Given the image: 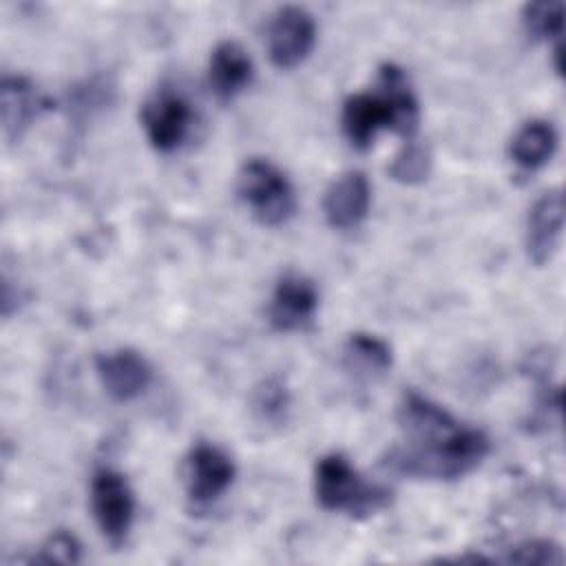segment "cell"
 <instances>
[{
	"instance_id": "6da1fadb",
	"label": "cell",
	"mask_w": 566,
	"mask_h": 566,
	"mask_svg": "<svg viewBox=\"0 0 566 566\" xmlns=\"http://www.w3.org/2000/svg\"><path fill=\"white\" fill-rule=\"evenodd\" d=\"M489 453V438L480 429L458 424L444 438L418 447L394 449L387 467L429 480H458L471 473Z\"/></svg>"
},
{
	"instance_id": "7a4b0ae2",
	"label": "cell",
	"mask_w": 566,
	"mask_h": 566,
	"mask_svg": "<svg viewBox=\"0 0 566 566\" xmlns=\"http://www.w3.org/2000/svg\"><path fill=\"white\" fill-rule=\"evenodd\" d=\"M316 500L325 511H343L352 517H367L389 504V491L365 482L340 453L323 455L314 471Z\"/></svg>"
},
{
	"instance_id": "3957f363",
	"label": "cell",
	"mask_w": 566,
	"mask_h": 566,
	"mask_svg": "<svg viewBox=\"0 0 566 566\" xmlns=\"http://www.w3.org/2000/svg\"><path fill=\"white\" fill-rule=\"evenodd\" d=\"M237 188L263 226H281L296 210V195L290 179L268 159H248L239 170Z\"/></svg>"
},
{
	"instance_id": "277c9868",
	"label": "cell",
	"mask_w": 566,
	"mask_h": 566,
	"mask_svg": "<svg viewBox=\"0 0 566 566\" xmlns=\"http://www.w3.org/2000/svg\"><path fill=\"white\" fill-rule=\"evenodd\" d=\"M93 517L111 546H122L135 517V495L119 471L97 469L91 480Z\"/></svg>"
},
{
	"instance_id": "5b68a950",
	"label": "cell",
	"mask_w": 566,
	"mask_h": 566,
	"mask_svg": "<svg viewBox=\"0 0 566 566\" xmlns=\"http://www.w3.org/2000/svg\"><path fill=\"white\" fill-rule=\"evenodd\" d=\"M316 42L314 18L303 7H281L268 24V53L274 66L294 69Z\"/></svg>"
},
{
	"instance_id": "8992f818",
	"label": "cell",
	"mask_w": 566,
	"mask_h": 566,
	"mask_svg": "<svg viewBox=\"0 0 566 566\" xmlns=\"http://www.w3.org/2000/svg\"><path fill=\"white\" fill-rule=\"evenodd\" d=\"M190 104L175 91H159L142 108V124L150 146L159 153H170L181 146L190 130Z\"/></svg>"
},
{
	"instance_id": "52a82bcc",
	"label": "cell",
	"mask_w": 566,
	"mask_h": 566,
	"mask_svg": "<svg viewBox=\"0 0 566 566\" xmlns=\"http://www.w3.org/2000/svg\"><path fill=\"white\" fill-rule=\"evenodd\" d=\"M95 371L104 391L117 402H128L142 396L153 378L148 360L135 349L99 354L95 358Z\"/></svg>"
},
{
	"instance_id": "ba28073f",
	"label": "cell",
	"mask_w": 566,
	"mask_h": 566,
	"mask_svg": "<svg viewBox=\"0 0 566 566\" xmlns=\"http://www.w3.org/2000/svg\"><path fill=\"white\" fill-rule=\"evenodd\" d=\"M234 480L232 460L214 444H197L186 460V491L188 497L208 504L226 493Z\"/></svg>"
},
{
	"instance_id": "9c48e42d",
	"label": "cell",
	"mask_w": 566,
	"mask_h": 566,
	"mask_svg": "<svg viewBox=\"0 0 566 566\" xmlns=\"http://www.w3.org/2000/svg\"><path fill=\"white\" fill-rule=\"evenodd\" d=\"M564 228V195L559 188L546 190L531 208L526 221V252L535 265L551 261Z\"/></svg>"
},
{
	"instance_id": "30bf717a",
	"label": "cell",
	"mask_w": 566,
	"mask_h": 566,
	"mask_svg": "<svg viewBox=\"0 0 566 566\" xmlns=\"http://www.w3.org/2000/svg\"><path fill=\"white\" fill-rule=\"evenodd\" d=\"M398 424L405 433V442L418 447L444 438L458 427V420L418 391H407L398 405Z\"/></svg>"
},
{
	"instance_id": "8fae6325",
	"label": "cell",
	"mask_w": 566,
	"mask_h": 566,
	"mask_svg": "<svg viewBox=\"0 0 566 566\" xmlns=\"http://www.w3.org/2000/svg\"><path fill=\"white\" fill-rule=\"evenodd\" d=\"M316 307L318 292L314 283L301 274H285L274 287L270 321L281 332H294L312 321Z\"/></svg>"
},
{
	"instance_id": "7c38bea8",
	"label": "cell",
	"mask_w": 566,
	"mask_h": 566,
	"mask_svg": "<svg viewBox=\"0 0 566 566\" xmlns=\"http://www.w3.org/2000/svg\"><path fill=\"white\" fill-rule=\"evenodd\" d=\"M369 181L360 170H349L332 181L323 199V212L332 228H356L369 210Z\"/></svg>"
},
{
	"instance_id": "4fadbf2b",
	"label": "cell",
	"mask_w": 566,
	"mask_h": 566,
	"mask_svg": "<svg viewBox=\"0 0 566 566\" xmlns=\"http://www.w3.org/2000/svg\"><path fill=\"white\" fill-rule=\"evenodd\" d=\"M378 95L385 99L389 111V128L405 137V142L413 139L418 130V99L402 73L396 64H382L378 71Z\"/></svg>"
},
{
	"instance_id": "5bb4252c",
	"label": "cell",
	"mask_w": 566,
	"mask_h": 566,
	"mask_svg": "<svg viewBox=\"0 0 566 566\" xmlns=\"http://www.w3.org/2000/svg\"><path fill=\"white\" fill-rule=\"evenodd\" d=\"M208 80L221 102L234 99L252 80V60L245 49L234 40L217 44L210 55Z\"/></svg>"
},
{
	"instance_id": "9a60e30c",
	"label": "cell",
	"mask_w": 566,
	"mask_h": 566,
	"mask_svg": "<svg viewBox=\"0 0 566 566\" xmlns=\"http://www.w3.org/2000/svg\"><path fill=\"white\" fill-rule=\"evenodd\" d=\"M380 128H389V111L376 93H356L343 106V130L352 146L365 150L371 146Z\"/></svg>"
},
{
	"instance_id": "2e32d148",
	"label": "cell",
	"mask_w": 566,
	"mask_h": 566,
	"mask_svg": "<svg viewBox=\"0 0 566 566\" xmlns=\"http://www.w3.org/2000/svg\"><path fill=\"white\" fill-rule=\"evenodd\" d=\"M2 126L7 139H18L27 126L38 117L46 106V97H42L35 86L24 77H4L2 80Z\"/></svg>"
},
{
	"instance_id": "e0dca14e",
	"label": "cell",
	"mask_w": 566,
	"mask_h": 566,
	"mask_svg": "<svg viewBox=\"0 0 566 566\" xmlns=\"http://www.w3.org/2000/svg\"><path fill=\"white\" fill-rule=\"evenodd\" d=\"M555 148H557L555 128L544 119H531L513 135L509 153L515 166L531 172L542 168L546 161H551Z\"/></svg>"
},
{
	"instance_id": "ac0fdd59",
	"label": "cell",
	"mask_w": 566,
	"mask_h": 566,
	"mask_svg": "<svg viewBox=\"0 0 566 566\" xmlns=\"http://www.w3.org/2000/svg\"><path fill=\"white\" fill-rule=\"evenodd\" d=\"M343 358L347 369L363 378H378L389 371L394 363L391 347L382 338L363 332H356L347 338Z\"/></svg>"
},
{
	"instance_id": "d6986e66",
	"label": "cell",
	"mask_w": 566,
	"mask_h": 566,
	"mask_svg": "<svg viewBox=\"0 0 566 566\" xmlns=\"http://www.w3.org/2000/svg\"><path fill=\"white\" fill-rule=\"evenodd\" d=\"M290 409V394L279 378L263 380L252 394V411L261 422L281 424Z\"/></svg>"
},
{
	"instance_id": "ffe728a7",
	"label": "cell",
	"mask_w": 566,
	"mask_h": 566,
	"mask_svg": "<svg viewBox=\"0 0 566 566\" xmlns=\"http://www.w3.org/2000/svg\"><path fill=\"white\" fill-rule=\"evenodd\" d=\"M524 29L535 40H553L562 35L564 4L562 2H528L522 11Z\"/></svg>"
},
{
	"instance_id": "44dd1931",
	"label": "cell",
	"mask_w": 566,
	"mask_h": 566,
	"mask_svg": "<svg viewBox=\"0 0 566 566\" xmlns=\"http://www.w3.org/2000/svg\"><path fill=\"white\" fill-rule=\"evenodd\" d=\"M429 166H431V155L427 146L418 144L416 139H409L391 161L389 175L400 184H418L429 175Z\"/></svg>"
},
{
	"instance_id": "7402d4cb",
	"label": "cell",
	"mask_w": 566,
	"mask_h": 566,
	"mask_svg": "<svg viewBox=\"0 0 566 566\" xmlns=\"http://www.w3.org/2000/svg\"><path fill=\"white\" fill-rule=\"evenodd\" d=\"M504 562H513V564H564V553L555 542L548 539H533V542H524L517 544L515 548H511V553L504 557Z\"/></svg>"
},
{
	"instance_id": "603a6c76",
	"label": "cell",
	"mask_w": 566,
	"mask_h": 566,
	"mask_svg": "<svg viewBox=\"0 0 566 566\" xmlns=\"http://www.w3.org/2000/svg\"><path fill=\"white\" fill-rule=\"evenodd\" d=\"M38 562L75 564V562H80V544H77V539L71 533L57 531L42 546V555L38 557Z\"/></svg>"
}]
</instances>
